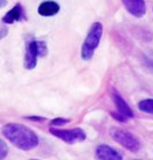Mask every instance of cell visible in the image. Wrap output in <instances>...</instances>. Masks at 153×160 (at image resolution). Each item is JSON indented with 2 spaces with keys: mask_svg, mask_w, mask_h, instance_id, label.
<instances>
[{
  "mask_svg": "<svg viewBox=\"0 0 153 160\" xmlns=\"http://www.w3.org/2000/svg\"><path fill=\"white\" fill-rule=\"evenodd\" d=\"M1 134L13 145H15L20 150H23V151H29V150L35 149L39 143V138L36 132L24 124H5L1 129Z\"/></svg>",
  "mask_w": 153,
  "mask_h": 160,
  "instance_id": "1",
  "label": "cell"
},
{
  "mask_svg": "<svg viewBox=\"0 0 153 160\" xmlns=\"http://www.w3.org/2000/svg\"><path fill=\"white\" fill-rule=\"evenodd\" d=\"M102 24L100 22H95L89 29L86 37L83 42L82 48H81V57L83 60H90L95 54V51L99 46L100 39L102 36Z\"/></svg>",
  "mask_w": 153,
  "mask_h": 160,
  "instance_id": "2",
  "label": "cell"
},
{
  "mask_svg": "<svg viewBox=\"0 0 153 160\" xmlns=\"http://www.w3.org/2000/svg\"><path fill=\"white\" fill-rule=\"evenodd\" d=\"M47 44L43 40L30 39L27 42L24 54V68L33 69L37 66V60L47 54Z\"/></svg>",
  "mask_w": 153,
  "mask_h": 160,
  "instance_id": "3",
  "label": "cell"
},
{
  "mask_svg": "<svg viewBox=\"0 0 153 160\" xmlns=\"http://www.w3.org/2000/svg\"><path fill=\"white\" fill-rule=\"evenodd\" d=\"M50 132L53 136L62 139L63 142L68 144H75L85 141L86 134L81 128H74V129H60V128H50Z\"/></svg>",
  "mask_w": 153,
  "mask_h": 160,
  "instance_id": "4",
  "label": "cell"
},
{
  "mask_svg": "<svg viewBox=\"0 0 153 160\" xmlns=\"http://www.w3.org/2000/svg\"><path fill=\"white\" fill-rule=\"evenodd\" d=\"M111 135L113 139L116 143H119L120 145H122L123 148H126L129 151H132V152H136L138 151L139 148H141V143L137 138H136L134 135L129 132L127 130H123V129H113L111 131Z\"/></svg>",
  "mask_w": 153,
  "mask_h": 160,
  "instance_id": "5",
  "label": "cell"
},
{
  "mask_svg": "<svg viewBox=\"0 0 153 160\" xmlns=\"http://www.w3.org/2000/svg\"><path fill=\"white\" fill-rule=\"evenodd\" d=\"M124 7L135 18H143L146 13V5L144 0H122Z\"/></svg>",
  "mask_w": 153,
  "mask_h": 160,
  "instance_id": "6",
  "label": "cell"
},
{
  "mask_svg": "<svg viewBox=\"0 0 153 160\" xmlns=\"http://www.w3.org/2000/svg\"><path fill=\"white\" fill-rule=\"evenodd\" d=\"M112 98H113L114 104H115V106H116V108L120 114H122L127 119H132L134 118V112H132L131 107L128 105L127 102L123 99V97L115 89L112 90Z\"/></svg>",
  "mask_w": 153,
  "mask_h": 160,
  "instance_id": "7",
  "label": "cell"
},
{
  "mask_svg": "<svg viewBox=\"0 0 153 160\" xmlns=\"http://www.w3.org/2000/svg\"><path fill=\"white\" fill-rule=\"evenodd\" d=\"M96 157L98 160H123L116 150L106 144H101L96 149Z\"/></svg>",
  "mask_w": 153,
  "mask_h": 160,
  "instance_id": "8",
  "label": "cell"
},
{
  "mask_svg": "<svg viewBox=\"0 0 153 160\" xmlns=\"http://www.w3.org/2000/svg\"><path fill=\"white\" fill-rule=\"evenodd\" d=\"M26 20V13L21 4H16L11 11L7 12L2 18L4 24H13L14 22H20Z\"/></svg>",
  "mask_w": 153,
  "mask_h": 160,
  "instance_id": "9",
  "label": "cell"
},
{
  "mask_svg": "<svg viewBox=\"0 0 153 160\" xmlns=\"http://www.w3.org/2000/svg\"><path fill=\"white\" fill-rule=\"evenodd\" d=\"M60 11V5L55 1H44L39 5L38 7V13L39 15L44 16V18H51V16H54L57 15Z\"/></svg>",
  "mask_w": 153,
  "mask_h": 160,
  "instance_id": "10",
  "label": "cell"
},
{
  "mask_svg": "<svg viewBox=\"0 0 153 160\" xmlns=\"http://www.w3.org/2000/svg\"><path fill=\"white\" fill-rule=\"evenodd\" d=\"M138 108L144 113L153 114V99H144L138 102Z\"/></svg>",
  "mask_w": 153,
  "mask_h": 160,
  "instance_id": "11",
  "label": "cell"
},
{
  "mask_svg": "<svg viewBox=\"0 0 153 160\" xmlns=\"http://www.w3.org/2000/svg\"><path fill=\"white\" fill-rule=\"evenodd\" d=\"M69 120L68 119H63V118H57L54 120L51 121L52 127H60V126H63V124L68 123Z\"/></svg>",
  "mask_w": 153,
  "mask_h": 160,
  "instance_id": "12",
  "label": "cell"
},
{
  "mask_svg": "<svg viewBox=\"0 0 153 160\" xmlns=\"http://www.w3.org/2000/svg\"><path fill=\"white\" fill-rule=\"evenodd\" d=\"M0 148H1V152H0V160H4L5 157L7 156V145H6V143H5V141H0Z\"/></svg>",
  "mask_w": 153,
  "mask_h": 160,
  "instance_id": "13",
  "label": "cell"
},
{
  "mask_svg": "<svg viewBox=\"0 0 153 160\" xmlns=\"http://www.w3.org/2000/svg\"><path fill=\"white\" fill-rule=\"evenodd\" d=\"M112 115L115 118V120L117 121H121V122H124V121L127 120V118H124L122 114H116V113H112Z\"/></svg>",
  "mask_w": 153,
  "mask_h": 160,
  "instance_id": "14",
  "label": "cell"
},
{
  "mask_svg": "<svg viewBox=\"0 0 153 160\" xmlns=\"http://www.w3.org/2000/svg\"><path fill=\"white\" fill-rule=\"evenodd\" d=\"M6 33H7V29H6V27L2 26L1 27V38H4L6 36Z\"/></svg>",
  "mask_w": 153,
  "mask_h": 160,
  "instance_id": "15",
  "label": "cell"
},
{
  "mask_svg": "<svg viewBox=\"0 0 153 160\" xmlns=\"http://www.w3.org/2000/svg\"><path fill=\"white\" fill-rule=\"evenodd\" d=\"M6 6V0H1V5H0V7H5Z\"/></svg>",
  "mask_w": 153,
  "mask_h": 160,
  "instance_id": "16",
  "label": "cell"
},
{
  "mask_svg": "<svg viewBox=\"0 0 153 160\" xmlns=\"http://www.w3.org/2000/svg\"><path fill=\"white\" fill-rule=\"evenodd\" d=\"M136 160H139V159H136Z\"/></svg>",
  "mask_w": 153,
  "mask_h": 160,
  "instance_id": "17",
  "label": "cell"
},
{
  "mask_svg": "<svg viewBox=\"0 0 153 160\" xmlns=\"http://www.w3.org/2000/svg\"><path fill=\"white\" fill-rule=\"evenodd\" d=\"M32 160H35V159H32Z\"/></svg>",
  "mask_w": 153,
  "mask_h": 160,
  "instance_id": "18",
  "label": "cell"
}]
</instances>
